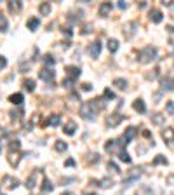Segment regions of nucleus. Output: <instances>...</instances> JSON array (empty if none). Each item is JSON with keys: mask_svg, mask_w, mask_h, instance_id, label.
Wrapping results in <instances>:
<instances>
[{"mask_svg": "<svg viewBox=\"0 0 174 195\" xmlns=\"http://www.w3.org/2000/svg\"><path fill=\"white\" fill-rule=\"evenodd\" d=\"M157 59V49L153 47V45H146L144 49H141L139 51V61L141 63H151V61Z\"/></svg>", "mask_w": 174, "mask_h": 195, "instance_id": "f257e3e1", "label": "nucleus"}, {"mask_svg": "<svg viewBox=\"0 0 174 195\" xmlns=\"http://www.w3.org/2000/svg\"><path fill=\"white\" fill-rule=\"evenodd\" d=\"M96 113H98V110H96L94 101L84 103L82 108H80V115H82V119H85V120H96Z\"/></svg>", "mask_w": 174, "mask_h": 195, "instance_id": "f03ea898", "label": "nucleus"}, {"mask_svg": "<svg viewBox=\"0 0 174 195\" xmlns=\"http://www.w3.org/2000/svg\"><path fill=\"white\" fill-rule=\"evenodd\" d=\"M136 134H138V129L134 127V125H133V127L125 129V132L120 136V139L117 141V145L120 146V150H124V146H127V143H131V139L136 138Z\"/></svg>", "mask_w": 174, "mask_h": 195, "instance_id": "7ed1b4c3", "label": "nucleus"}, {"mask_svg": "<svg viewBox=\"0 0 174 195\" xmlns=\"http://www.w3.org/2000/svg\"><path fill=\"white\" fill-rule=\"evenodd\" d=\"M122 120H124V115H122V113H111V115H108L105 119V125L106 127H117Z\"/></svg>", "mask_w": 174, "mask_h": 195, "instance_id": "20e7f679", "label": "nucleus"}, {"mask_svg": "<svg viewBox=\"0 0 174 195\" xmlns=\"http://www.w3.org/2000/svg\"><path fill=\"white\" fill-rule=\"evenodd\" d=\"M38 77H40L44 82H54V79H56V71L52 70V68H42L40 71H38Z\"/></svg>", "mask_w": 174, "mask_h": 195, "instance_id": "39448f33", "label": "nucleus"}, {"mask_svg": "<svg viewBox=\"0 0 174 195\" xmlns=\"http://www.w3.org/2000/svg\"><path fill=\"white\" fill-rule=\"evenodd\" d=\"M160 134H162V139L166 141V145L174 146V127H164Z\"/></svg>", "mask_w": 174, "mask_h": 195, "instance_id": "423d86ee", "label": "nucleus"}, {"mask_svg": "<svg viewBox=\"0 0 174 195\" xmlns=\"http://www.w3.org/2000/svg\"><path fill=\"white\" fill-rule=\"evenodd\" d=\"M101 47H103L101 42L94 40L92 44H89V47H87V54H89L91 58H98L99 54H101Z\"/></svg>", "mask_w": 174, "mask_h": 195, "instance_id": "0eeeda50", "label": "nucleus"}, {"mask_svg": "<svg viewBox=\"0 0 174 195\" xmlns=\"http://www.w3.org/2000/svg\"><path fill=\"white\" fill-rule=\"evenodd\" d=\"M141 176V167H134V171H131V174H129L127 178L124 180V187H129V185H133L134 181H138Z\"/></svg>", "mask_w": 174, "mask_h": 195, "instance_id": "6e6552de", "label": "nucleus"}, {"mask_svg": "<svg viewBox=\"0 0 174 195\" xmlns=\"http://www.w3.org/2000/svg\"><path fill=\"white\" fill-rule=\"evenodd\" d=\"M40 173H44L42 169H35L33 173L30 174V178H28V180H26V183H24V185H26V188H28V190H33V188L37 187V178H38V174H40Z\"/></svg>", "mask_w": 174, "mask_h": 195, "instance_id": "1a4fd4ad", "label": "nucleus"}, {"mask_svg": "<svg viewBox=\"0 0 174 195\" xmlns=\"http://www.w3.org/2000/svg\"><path fill=\"white\" fill-rule=\"evenodd\" d=\"M136 28H138V23L136 21H131V23H127L124 26V37L127 38H133L134 37V33H136Z\"/></svg>", "mask_w": 174, "mask_h": 195, "instance_id": "9d476101", "label": "nucleus"}, {"mask_svg": "<svg viewBox=\"0 0 174 195\" xmlns=\"http://www.w3.org/2000/svg\"><path fill=\"white\" fill-rule=\"evenodd\" d=\"M160 86H162V91L172 92L174 91V77H164V79L160 80Z\"/></svg>", "mask_w": 174, "mask_h": 195, "instance_id": "9b49d317", "label": "nucleus"}, {"mask_svg": "<svg viewBox=\"0 0 174 195\" xmlns=\"http://www.w3.org/2000/svg\"><path fill=\"white\" fill-rule=\"evenodd\" d=\"M111 9H113V4H111V2H103V4L99 5L98 12H99V16H101V18H106V16L111 12Z\"/></svg>", "mask_w": 174, "mask_h": 195, "instance_id": "f8f14e48", "label": "nucleus"}, {"mask_svg": "<svg viewBox=\"0 0 174 195\" xmlns=\"http://www.w3.org/2000/svg\"><path fill=\"white\" fill-rule=\"evenodd\" d=\"M80 68L79 66H66V75H68L70 80H77L80 77Z\"/></svg>", "mask_w": 174, "mask_h": 195, "instance_id": "ddd939ff", "label": "nucleus"}, {"mask_svg": "<svg viewBox=\"0 0 174 195\" xmlns=\"http://www.w3.org/2000/svg\"><path fill=\"white\" fill-rule=\"evenodd\" d=\"M21 7H23V2H21V0H11V2H7V9H9V12H12V14L19 12Z\"/></svg>", "mask_w": 174, "mask_h": 195, "instance_id": "4468645a", "label": "nucleus"}, {"mask_svg": "<svg viewBox=\"0 0 174 195\" xmlns=\"http://www.w3.org/2000/svg\"><path fill=\"white\" fill-rule=\"evenodd\" d=\"M91 183L92 185H98L99 188H111V187H113V180H110V178H103V180H99V181L92 180Z\"/></svg>", "mask_w": 174, "mask_h": 195, "instance_id": "2eb2a0df", "label": "nucleus"}, {"mask_svg": "<svg viewBox=\"0 0 174 195\" xmlns=\"http://www.w3.org/2000/svg\"><path fill=\"white\" fill-rule=\"evenodd\" d=\"M18 183L19 181L16 180V178H12V176H4V180H2V185H4L5 188H16Z\"/></svg>", "mask_w": 174, "mask_h": 195, "instance_id": "dca6fc26", "label": "nucleus"}, {"mask_svg": "<svg viewBox=\"0 0 174 195\" xmlns=\"http://www.w3.org/2000/svg\"><path fill=\"white\" fill-rule=\"evenodd\" d=\"M7 160H9V164H11V165H18L19 160H21V155H19V152H9Z\"/></svg>", "mask_w": 174, "mask_h": 195, "instance_id": "f3484780", "label": "nucleus"}, {"mask_svg": "<svg viewBox=\"0 0 174 195\" xmlns=\"http://www.w3.org/2000/svg\"><path fill=\"white\" fill-rule=\"evenodd\" d=\"M150 19L153 23H162L164 16H162V12H160L159 9H151V11H150Z\"/></svg>", "mask_w": 174, "mask_h": 195, "instance_id": "a211bd4d", "label": "nucleus"}, {"mask_svg": "<svg viewBox=\"0 0 174 195\" xmlns=\"http://www.w3.org/2000/svg\"><path fill=\"white\" fill-rule=\"evenodd\" d=\"M75 131H77V124L73 122V120H70L68 124L63 127V132H64V134H68V136H73V134H75Z\"/></svg>", "mask_w": 174, "mask_h": 195, "instance_id": "6ab92c4d", "label": "nucleus"}, {"mask_svg": "<svg viewBox=\"0 0 174 195\" xmlns=\"http://www.w3.org/2000/svg\"><path fill=\"white\" fill-rule=\"evenodd\" d=\"M133 108L136 110L138 113H144V112H146V105H144V101H143V99H134Z\"/></svg>", "mask_w": 174, "mask_h": 195, "instance_id": "aec40b11", "label": "nucleus"}, {"mask_svg": "<svg viewBox=\"0 0 174 195\" xmlns=\"http://www.w3.org/2000/svg\"><path fill=\"white\" fill-rule=\"evenodd\" d=\"M51 9H52L51 2H42V4L38 5V11H40L42 16H49V14H51Z\"/></svg>", "mask_w": 174, "mask_h": 195, "instance_id": "412c9836", "label": "nucleus"}, {"mask_svg": "<svg viewBox=\"0 0 174 195\" xmlns=\"http://www.w3.org/2000/svg\"><path fill=\"white\" fill-rule=\"evenodd\" d=\"M23 94L21 92H16V94H11V96H9V101L12 103V105H23Z\"/></svg>", "mask_w": 174, "mask_h": 195, "instance_id": "4be33fe9", "label": "nucleus"}, {"mask_svg": "<svg viewBox=\"0 0 174 195\" xmlns=\"http://www.w3.org/2000/svg\"><path fill=\"white\" fill-rule=\"evenodd\" d=\"M26 26H28V30H30V31H35L38 26H40V19H38V18H30V19H28V23H26Z\"/></svg>", "mask_w": 174, "mask_h": 195, "instance_id": "5701e85b", "label": "nucleus"}, {"mask_svg": "<svg viewBox=\"0 0 174 195\" xmlns=\"http://www.w3.org/2000/svg\"><path fill=\"white\" fill-rule=\"evenodd\" d=\"M42 63L46 64V68H51L56 64V58H54L52 54H46V56L42 58Z\"/></svg>", "mask_w": 174, "mask_h": 195, "instance_id": "b1692460", "label": "nucleus"}, {"mask_svg": "<svg viewBox=\"0 0 174 195\" xmlns=\"http://www.w3.org/2000/svg\"><path fill=\"white\" fill-rule=\"evenodd\" d=\"M59 122H61V117L54 113V115H51V117H49V120H47V124H46V125H49V127H56V125L59 124Z\"/></svg>", "mask_w": 174, "mask_h": 195, "instance_id": "393cba45", "label": "nucleus"}, {"mask_svg": "<svg viewBox=\"0 0 174 195\" xmlns=\"http://www.w3.org/2000/svg\"><path fill=\"white\" fill-rule=\"evenodd\" d=\"M23 87L28 91V92H33L35 91V80L33 79H24L23 80Z\"/></svg>", "mask_w": 174, "mask_h": 195, "instance_id": "a878e982", "label": "nucleus"}, {"mask_svg": "<svg viewBox=\"0 0 174 195\" xmlns=\"http://www.w3.org/2000/svg\"><path fill=\"white\" fill-rule=\"evenodd\" d=\"M7 30H9V21H7V18L0 14V33H5Z\"/></svg>", "mask_w": 174, "mask_h": 195, "instance_id": "bb28decb", "label": "nucleus"}, {"mask_svg": "<svg viewBox=\"0 0 174 195\" xmlns=\"http://www.w3.org/2000/svg\"><path fill=\"white\" fill-rule=\"evenodd\" d=\"M108 51H110L111 54H115L118 51V42L115 40V38H110V40H108Z\"/></svg>", "mask_w": 174, "mask_h": 195, "instance_id": "cd10ccee", "label": "nucleus"}, {"mask_svg": "<svg viewBox=\"0 0 174 195\" xmlns=\"http://www.w3.org/2000/svg\"><path fill=\"white\" fill-rule=\"evenodd\" d=\"M151 122L157 125H162L164 124V113H153V115H151Z\"/></svg>", "mask_w": 174, "mask_h": 195, "instance_id": "c85d7f7f", "label": "nucleus"}, {"mask_svg": "<svg viewBox=\"0 0 174 195\" xmlns=\"http://www.w3.org/2000/svg\"><path fill=\"white\" fill-rule=\"evenodd\" d=\"M66 148H68L66 143L61 141V139H56V143H54V150H56V152H64Z\"/></svg>", "mask_w": 174, "mask_h": 195, "instance_id": "c756f323", "label": "nucleus"}, {"mask_svg": "<svg viewBox=\"0 0 174 195\" xmlns=\"http://www.w3.org/2000/svg\"><path fill=\"white\" fill-rule=\"evenodd\" d=\"M85 162L87 164H96V162H99V155L98 153H87L85 155Z\"/></svg>", "mask_w": 174, "mask_h": 195, "instance_id": "7c9ffc66", "label": "nucleus"}, {"mask_svg": "<svg viewBox=\"0 0 174 195\" xmlns=\"http://www.w3.org/2000/svg\"><path fill=\"white\" fill-rule=\"evenodd\" d=\"M113 86H117L118 89L124 91V89H127V80H125V79H115L113 80Z\"/></svg>", "mask_w": 174, "mask_h": 195, "instance_id": "2f4dec72", "label": "nucleus"}, {"mask_svg": "<svg viewBox=\"0 0 174 195\" xmlns=\"http://www.w3.org/2000/svg\"><path fill=\"white\" fill-rule=\"evenodd\" d=\"M52 190H54V185L51 183L49 180H44V183H42V192L47 193V192H52Z\"/></svg>", "mask_w": 174, "mask_h": 195, "instance_id": "473e14b6", "label": "nucleus"}, {"mask_svg": "<svg viewBox=\"0 0 174 195\" xmlns=\"http://www.w3.org/2000/svg\"><path fill=\"white\" fill-rule=\"evenodd\" d=\"M118 159H120L122 162H125V164H131V157H129V153L125 150H120L118 152Z\"/></svg>", "mask_w": 174, "mask_h": 195, "instance_id": "72a5a7b5", "label": "nucleus"}, {"mask_svg": "<svg viewBox=\"0 0 174 195\" xmlns=\"http://www.w3.org/2000/svg\"><path fill=\"white\" fill-rule=\"evenodd\" d=\"M153 165H160V164H166L167 165V157H164V155H157L155 159H153V162H151Z\"/></svg>", "mask_w": 174, "mask_h": 195, "instance_id": "f704fd0d", "label": "nucleus"}, {"mask_svg": "<svg viewBox=\"0 0 174 195\" xmlns=\"http://www.w3.org/2000/svg\"><path fill=\"white\" fill-rule=\"evenodd\" d=\"M19 148H21V143L18 139H12L11 145H9V152H19Z\"/></svg>", "mask_w": 174, "mask_h": 195, "instance_id": "c9c22d12", "label": "nucleus"}, {"mask_svg": "<svg viewBox=\"0 0 174 195\" xmlns=\"http://www.w3.org/2000/svg\"><path fill=\"white\" fill-rule=\"evenodd\" d=\"M9 117H11L12 120H19L21 117H23V110H21V108H19V110H12Z\"/></svg>", "mask_w": 174, "mask_h": 195, "instance_id": "e433bc0d", "label": "nucleus"}, {"mask_svg": "<svg viewBox=\"0 0 174 195\" xmlns=\"http://www.w3.org/2000/svg\"><path fill=\"white\" fill-rule=\"evenodd\" d=\"M103 98H105L106 101H108V99H115V92L111 89H108V87H106L105 92H103Z\"/></svg>", "mask_w": 174, "mask_h": 195, "instance_id": "4c0bfd02", "label": "nucleus"}, {"mask_svg": "<svg viewBox=\"0 0 174 195\" xmlns=\"http://www.w3.org/2000/svg\"><path fill=\"white\" fill-rule=\"evenodd\" d=\"M115 145H117V141H115V139H108V141L105 143V150L106 152H111L115 148Z\"/></svg>", "mask_w": 174, "mask_h": 195, "instance_id": "58836bf2", "label": "nucleus"}, {"mask_svg": "<svg viewBox=\"0 0 174 195\" xmlns=\"http://www.w3.org/2000/svg\"><path fill=\"white\" fill-rule=\"evenodd\" d=\"M108 169L113 171V173H120V169H118V165L115 164V162H108Z\"/></svg>", "mask_w": 174, "mask_h": 195, "instance_id": "ea45409f", "label": "nucleus"}, {"mask_svg": "<svg viewBox=\"0 0 174 195\" xmlns=\"http://www.w3.org/2000/svg\"><path fill=\"white\" fill-rule=\"evenodd\" d=\"M166 110H167V113H169V115H174V103L172 101H167Z\"/></svg>", "mask_w": 174, "mask_h": 195, "instance_id": "a19ab883", "label": "nucleus"}, {"mask_svg": "<svg viewBox=\"0 0 174 195\" xmlns=\"http://www.w3.org/2000/svg\"><path fill=\"white\" fill-rule=\"evenodd\" d=\"M91 28H92L91 25H85V26H82V30H80V33H82V35H89V33L92 31Z\"/></svg>", "mask_w": 174, "mask_h": 195, "instance_id": "79ce46f5", "label": "nucleus"}, {"mask_svg": "<svg viewBox=\"0 0 174 195\" xmlns=\"http://www.w3.org/2000/svg\"><path fill=\"white\" fill-rule=\"evenodd\" d=\"M80 89L85 91V92H89V91H92V86L89 82H85V84H82V86H80Z\"/></svg>", "mask_w": 174, "mask_h": 195, "instance_id": "37998d69", "label": "nucleus"}, {"mask_svg": "<svg viewBox=\"0 0 174 195\" xmlns=\"http://www.w3.org/2000/svg\"><path fill=\"white\" fill-rule=\"evenodd\" d=\"M5 66H7V59L4 56H0V70H4Z\"/></svg>", "mask_w": 174, "mask_h": 195, "instance_id": "c03bdc74", "label": "nucleus"}, {"mask_svg": "<svg viewBox=\"0 0 174 195\" xmlns=\"http://www.w3.org/2000/svg\"><path fill=\"white\" fill-rule=\"evenodd\" d=\"M64 165H66V167H73V165H75V160H73V159H66V160H64Z\"/></svg>", "mask_w": 174, "mask_h": 195, "instance_id": "a18cd8bd", "label": "nucleus"}, {"mask_svg": "<svg viewBox=\"0 0 174 195\" xmlns=\"http://www.w3.org/2000/svg\"><path fill=\"white\" fill-rule=\"evenodd\" d=\"M72 84H73V80H70L68 77H66V79L63 80V86H64V87H72Z\"/></svg>", "mask_w": 174, "mask_h": 195, "instance_id": "49530a36", "label": "nucleus"}, {"mask_svg": "<svg viewBox=\"0 0 174 195\" xmlns=\"http://www.w3.org/2000/svg\"><path fill=\"white\" fill-rule=\"evenodd\" d=\"M63 33H64V35H68V37H72L73 31H72V28H63Z\"/></svg>", "mask_w": 174, "mask_h": 195, "instance_id": "de8ad7c7", "label": "nucleus"}, {"mask_svg": "<svg viewBox=\"0 0 174 195\" xmlns=\"http://www.w3.org/2000/svg\"><path fill=\"white\" fill-rule=\"evenodd\" d=\"M118 7H120V9H127V2L120 0V2H118Z\"/></svg>", "mask_w": 174, "mask_h": 195, "instance_id": "09e8293b", "label": "nucleus"}, {"mask_svg": "<svg viewBox=\"0 0 174 195\" xmlns=\"http://www.w3.org/2000/svg\"><path fill=\"white\" fill-rule=\"evenodd\" d=\"M162 4H164V5H167V7H171V5H172V2H171V0H164Z\"/></svg>", "mask_w": 174, "mask_h": 195, "instance_id": "8fccbe9b", "label": "nucleus"}, {"mask_svg": "<svg viewBox=\"0 0 174 195\" xmlns=\"http://www.w3.org/2000/svg\"><path fill=\"white\" fill-rule=\"evenodd\" d=\"M143 136L144 138H150V131H143Z\"/></svg>", "mask_w": 174, "mask_h": 195, "instance_id": "3c124183", "label": "nucleus"}, {"mask_svg": "<svg viewBox=\"0 0 174 195\" xmlns=\"http://www.w3.org/2000/svg\"><path fill=\"white\" fill-rule=\"evenodd\" d=\"M63 195H73V193H72V192H64Z\"/></svg>", "mask_w": 174, "mask_h": 195, "instance_id": "603ef678", "label": "nucleus"}, {"mask_svg": "<svg viewBox=\"0 0 174 195\" xmlns=\"http://www.w3.org/2000/svg\"><path fill=\"white\" fill-rule=\"evenodd\" d=\"M0 152H2V145H0Z\"/></svg>", "mask_w": 174, "mask_h": 195, "instance_id": "864d4df0", "label": "nucleus"}, {"mask_svg": "<svg viewBox=\"0 0 174 195\" xmlns=\"http://www.w3.org/2000/svg\"><path fill=\"white\" fill-rule=\"evenodd\" d=\"M89 195H96V193H89Z\"/></svg>", "mask_w": 174, "mask_h": 195, "instance_id": "5fc2aeb1", "label": "nucleus"}]
</instances>
